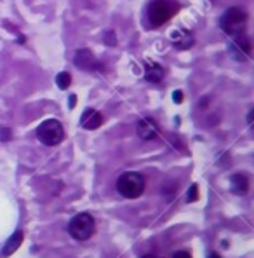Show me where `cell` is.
Listing matches in <instances>:
<instances>
[{
  "label": "cell",
  "instance_id": "obj_6",
  "mask_svg": "<svg viewBox=\"0 0 254 258\" xmlns=\"http://www.w3.org/2000/svg\"><path fill=\"white\" fill-rule=\"evenodd\" d=\"M73 63L75 67L84 72H96L103 68L99 61H97V58L93 54V51H89V49H79V51L75 53Z\"/></svg>",
  "mask_w": 254,
  "mask_h": 258
},
{
  "label": "cell",
  "instance_id": "obj_7",
  "mask_svg": "<svg viewBox=\"0 0 254 258\" xmlns=\"http://www.w3.org/2000/svg\"><path fill=\"white\" fill-rule=\"evenodd\" d=\"M136 131H138V136L141 140H155L159 136V127L157 124L154 122L152 119H141L138 124H136Z\"/></svg>",
  "mask_w": 254,
  "mask_h": 258
},
{
  "label": "cell",
  "instance_id": "obj_3",
  "mask_svg": "<svg viewBox=\"0 0 254 258\" xmlns=\"http://www.w3.org/2000/svg\"><path fill=\"white\" fill-rule=\"evenodd\" d=\"M246 25H247V14L240 7H230L221 14L220 27L230 37L246 32Z\"/></svg>",
  "mask_w": 254,
  "mask_h": 258
},
{
  "label": "cell",
  "instance_id": "obj_15",
  "mask_svg": "<svg viewBox=\"0 0 254 258\" xmlns=\"http://www.w3.org/2000/svg\"><path fill=\"white\" fill-rule=\"evenodd\" d=\"M188 202H195V201H198V187L197 185H191L190 187V190H188Z\"/></svg>",
  "mask_w": 254,
  "mask_h": 258
},
{
  "label": "cell",
  "instance_id": "obj_1",
  "mask_svg": "<svg viewBox=\"0 0 254 258\" xmlns=\"http://www.w3.org/2000/svg\"><path fill=\"white\" fill-rule=\"evenodd\" d=\"M178 9L180 7L172 0H152L148 4V9H146V16H148L150 25L159 28L164 27L171 18H174Z\"/></svg>",
  "mask_w": 254,
  "mask_h": 258
},
{
  "label": "cell",
  "instance_id": "obj_9",
  "mask_svg": "<svg viewBox=\"0 0 254 258\" xmlns=\"http://www.w3.org/2000/svg\"><path fill=\"white\" fill-rule=\"evenodd\" d=\"M103 124V115L94 109H86L80 117V126L84 129H97Z\"/></svg>",
  "mask_w": 254,
  "mask_h": 258
},
{
  "label": "cell",
  "instance_id": "obj_18",
  "mask_svg": "<svg viewBox=\"0 0 254 258\" xmlns=\"http://www.w3.org/2000/svg\"><path fill=\"white\" fill-rule=\"evenodd\" d=\"M183 93L181 91H174V94H172V100H174V103H181L183 101Z\"/></svg>",
  "mask_w": 254,
  "mask_h": 258
},
{
  "label": "cell",
  "instance_id": "obj_10",
  "mask_svg": "<svg viewBox=\"0 0 254 258\" xmlns=\"http://www.w3.org/2000/svg\"><path fill=\"white\" fill-rule=\"evenodd\" d=\"M164 68L157 63H152V61H145V79L152 84H159L164 79Z\"/></svg>",
  "mask_w": 254,
  "mask_h": 258
},
{
  "label": "cell",
  "instance_id": "obj_13",
  "mask_svg": "<svg viewBox=\"0 0 254 258\" xmlns=\"http://www.w3.org/2000/svg\"><path fill=\"white\" fill-rule=\"evenodd\" d=\"M21 243H23V232H14V236H12L11 239L7 241V244H5V250H4L5 257H9V255L14 253Z\"/></svg>",
  "mask_w": 254,
  "mask_h": 258
},
{
  "label": "cell",
  "instance_id": "obj_14",
  "mask_svg": "<svg viewBox=\"0 0 254 258\" xmlns=\"http://www.w3.org/2000/svg\"><path fill=\"white\" fill-rule=\"evenodd\" d=\"M56 84L60 86V89H68L71 86V75L68 72H61L56 77Z\"/></svg>",
  "mask_w": 254,
  "mask_h": 258
},
{
  "label": "cell",
  "instance_id": "obj_17",
  "mask_svg": "<svg viewBox=\"0 0 254 258\" xmlns=\"http://www.w3.org/2000/svg\"><path fill=\"white\" fill-rule=\"evenodd\" d=\"M0 140H11V129H0Z\"/></svg>",
  "mask_w": 254,
  "mask_h": 258
},
{
  "label": "cell",
  "instance_id": "obj_8",
  "mask_svg": "<svg viewBox=\"0 0 254 258\" xmlns=\"http://www.w3.org/2000/svg\"><path fill=\"white\" fill-rule=\"evenodd\" d=\"M232 47L237 49V51L240 53V60H244V58H249L251 54H253V44H251V38L247 37L246 32L233 35V44H232Z\"/></svg>",
  "mask_w": 254,
  "mask_h": 258
},
{
  "label": "cell",
  "instance_id": "obj_4",
  "mask_svg": "<svg viewBox=\"0 0 254 258\" xmlns=\"http://www.w3.org/2000/svg\"><path fill=\"white\" fill-rule=\"evenodd\" d=\"M94 230H96V221L89 213L75 215L68 223V232L75 241H87L93 237Z\"/></svg>",
  "mask_w": 254,
  "mask_h": 258
},
{
  "label": "cell",
  "instance_id": "obj_11",
  "mask_svg": "<svg viewBox=\"0 0 254 258\" xmlns=\"http://www.w3.org/2000/svg\"><path fill=\"white\" fill-rule=\"evenodd\" d=\"M171 42L178 49L183 51V49H190L191 45H193V37H191V34L188 30H183V32L176 30V32H172V35H171Z\"/></svg>",
  "mask_w": 254,
  "mask_h": 258
},
{
  "label": "cell",
  "instance_id": "obj_12",
  "mask_svg": "<svg viewBox=\"0 0 254 258\" xmlns=\"http://www.w3.org/2000/svg\"><path fill=\"white\" fill-rule=\"evenodd\" d=\"M230 187H232V192L237 195H246L249 192V178L246 175H233L232 180H230Z\"/></svg>",
  "mask_w": 254,
  "mask_h": 258
},
{
  "label": "cell",
  "instance_id": "obj_19",
  "mask_svg": "<svg viewBox=\"0 0 254 258\" xmlns=\"http://www.w3.org/2000/svg\"><path fill=\"white\" fill-rule=\"evenodd\" d=\"M75 105H77V96H75V94H71V96H70V109H75Z\"/></svg>",
  "mask_w": 254,
  "mask_h": 258
},
{
  "label": "cell",
  "instance_id": "obj_2",
  "mask_svg": "<svg viewBox=\"0 0 254 258\" xmlns=\"http://www.w3.org/2000/svg\"><path fill=\"white\" fill-rule=\"evenodd\" d=\"M117 192L126 199H138L145 192V178L134 171L122 173L117 180Z\"/></svg>",
  "mask_w": 254,
  "mask_h": 258
},
{
  "label": "cell",
  "instance_id": "obj_16",
  "mask_svg": "<svg viewBox=\"0 0 254 258\" xmlns=\"http://www.w3.org/2000/svg\"><path fill=\"white\" fill-rule=\"evenodd\" d=\"M172 258H193L188 251H176L174 255H172Z\"/></svg>",
  "mask_w": 254,
  "mask_h": 258
},
{
  "label": "cell",
  "instance_id": "obj_20",
  "mask_svg": "<svg viewBox=\"0 0 254 258\" xmlns=\"http://www.w3.org/2000/svg\"><path fill=\"white\" fill-rule=\"evenodd\" d=\"M143 258H157V257H155V255H145V257H143Z\"/></svg>",
  "mask_w": 254,
  "mask_h": 258
},
{
  "label": "cell",
  "instance_id": "obj_5",
  "mask_svg": "<svg viewBox=\"0 0 254 258\" xmlns=\"http://www.w3.org/2000/svg\"><path fill=\"white\" fill-rule=\"evenodd\" d=\"M37 138L47 147H56L64 140L63 124L56 119H47L37 127Z\"/></svg>",
  "mask_w": 254,
  "mask_h": 258
},
{
  "label": "cell",
  "instance_id": "obj_21",
  "mask_svg": "<svg viewBox=\"0 0 254 258\" xmlns=\"http://www.w3.org/2000/svg\"><path fill=\"white\" fill-rule=\"evenodd\" d=\"M211 258H221V257H220V255H216V253H213V255H211Z\"/></svg>",
  "mask_w": 254,
  "mask_h": 258
}]
</instances>
